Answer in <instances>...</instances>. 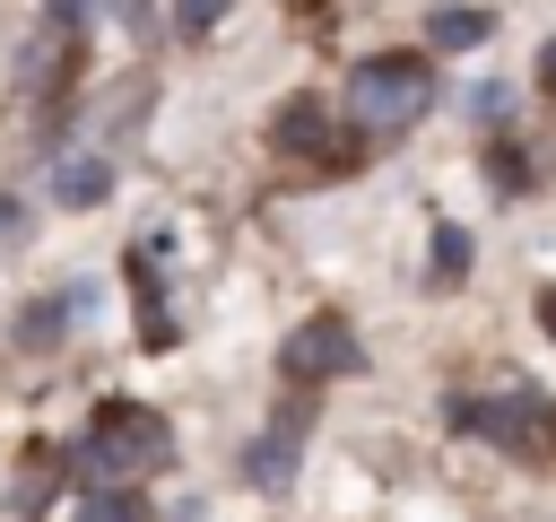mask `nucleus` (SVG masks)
Instances as JSON below:
<instances>
[{
    "mask_svg": "<svg viewBox=\"0 0 556 522\" xmlns=\"http://www.w3.org/2000/svg\"><path fill=\"white\" fill-rule=\"evenodd\" d=\"M165 461H174L165 418L139 409V400H104V409L87 418V435L61 452V478H70V487H139V478L165 470Z\"/></svg>",
    "mask_w": 556,
    "mask_h": 522,
    "instance_id": "obj_1",
    "label": "nucleus"
},
{
    "mask_svg": "<svg viewBox=\"0 0 556 522\" xmlns=\"http://www.w3.org/2000/svg\"><path fill=\"white\" fill-rule=\"evenodd\" d=\"M339 104H348V130L400 139V130H417L434 113V61L426 52H365L348 70V96Z\"/></svg>",
    "mask_w": 556,
    "mask_h": 522,
    "instance_id": "obj_2",
    "label": "nucleus"
},
{
    "mask_svg": "<svg viewBox=\"0 0 556 522\" xmlns=\"http://www.w3.org/2000/svg\"><path fill=\"white\" fill-rule=\"evenodd\" d=\"M452 426H460V435H486L495 452H539L547 400H539L530 383H504V391H486V400H452Z\"/></svg>",
    "mask_w": 556,
    "mask_h": 522,
    "instance_id": "obj_3",
    "label": "nucleus"
},
{
    "mask_svg": "<svg viewBox=\"0 0 556 522\" xmlns=\"http://www.w3.org/2000/svg\"><path fill=\"white\" fill-rule=\"evenodd\" d=\"M269 148L278 157H304V165H365L356 148H365V130H330V104L321 96H287L278 113H269Z\"/></svg>",
    "mask_w": 556,
    "mask_h": 522,
    "instance_id": "obj_4",
    "label": "nucleus"
},
{
    "mask_svg": "<svg viewBox=\"0 0 556 522\" xmlns=\"http://www.w3.org/2000/svg\"><path fill=\"white\" fill-rule=\"evenodd\" d=\"M278 365H287V383H330V374H356V365H365V339H356L339 313H304V322L278 339Z\"/></svg>",
    "mask_w": 556,
    "mask_h": 522,
    "instance_id": "obj_5",
    "label": "nucleus"
},
{
    "mask_svg": "<svg viewBox=\"0 0 556 522\" xmlns=\"http://www.w3.org/2000/svg\"><path fill=\"white\" fill-rule=\"evenodd\" d=\"M304 426H313V400H287V409L261 426V444H252V461H243L261 496H278V487L295 478V461H304Z\"/></svg>",
    "mask_w": 556,
    "mask_h": 522,
    "instance_id": "obj_6",
    "label": "nucleus"
},
{
    "mask_svg": "<svg viewBox=\"0 0 556 522\" xmlns=\"http://www.w3.org/2000/svg\"><path fill=\"white\" fill-rule=\"evenodd\" d=\"M87 322H96V278H70V287H52L43 304L17 313V339H26V348H52V339H70V331H87Z\"/></svg>",
    "mask_w": 556,
    "mask_h": 522,
    "instance_id": "obj_7",
    "label": "nucleus"
},
{
    "mask_svg": "<svg viewBox=\"0 0 556 522\" xmlns=\"http://www.w3.org/2000/svg\"><path fill=\"white\" fill-rule=\"evenodd\" d=\"M486 35H495V9H478V0L426 9V44H434V52H469V44H486Z\"/></svg>",
    "mask_w": 556,
    "mask_h": 522,
    "instance_id": "obj_8",
    "label": "nucleus"
},
{
    "mask_svg": "<svg viewBox=\"0 0 556 522\" xmlns=\"http://www.w3.org/2000/svg\"><path fill=\"white\" fill-rule=\"evenodd\" d=\"M104 191H113V165H104V157H87V148H70V157L52 165V200H61V209H96Z\"/></svg>",
    "mask_w": 556,
    "mask_h": 522,
    "instance_id": "obj_9",
    "label": "nucleus"
},
{
    "mask_svg": "<svg viewBox=\"0 0 556 522\" xmlns=\"http://www.w3.org/2000/svg\"><path fill=\"white\" fill-rule=\"evenodd\" d=\"M148 261H156V252H148ZM148 261L130 252V287H139V339H148V348H165V339H174V313H165V287H156V270H148Z\"/></svg>",
    "mask_w": 556,
    "mask_h": 522,
    "instance_id": "obj_10",
    "label": "nucleus"
},
{
    "mask_svg": "<svg viewBox=\"0 0 556 522\" xmlns=\"http://www.w3.org/2000/svg\"><path fill=\"white\" fill-rule=\"evenodd\" d=\"M70 522H148L139 487H87V505H70Z\"/></svg>",
    "mask_w": 556,
    "mask_h": 522,
    "instance_id": "obj_11",
    "label": "nucleus"
},
{
    "mask_svg": "<svg viewBox=\"0 0 556 522\" xmlns=\"http://www.w3.org/2000/svg\"><path fill=\"white\" fill-rule=\"evenodd\" d=\"M460 113H469L478 130H504V122H513V87H504V78H478V87H460Z\"/></svg>",
    "mask_w": 556,
    "mask_h": 522,
    "instance_id": "obj_12",
    "label": "nucleus"
},
{
    "mask_svg": "<svg viewBox=\"0 0 556 522\" xmlns=\"http://www.w3.org/2000/svg\"><path fill=\"white\" fill-rule=\"evenodd\" d=\"M469 278V226H434V287L452 296Z\"/></svg>",
    "mask_w": 556,
    "mask_h": 522,
    "instance_id": "obj_13",
    "label": "nucleus"
},
{
    "mask_svg": "<svg viewBox=\"0 0 556 522\" xmlns=\"http://www.w3.org/2000/svg\"><path fill=\"white\" fill-rule=\"evenodd\" d=\"M226 9H235V0H174V35H191V44H200V35H217V26H226Z\"/></svg>",
    "mask_w": 556,
    "mask_h": 522,
    "instance_id": "obj_14",
    "label": "nucleus"
},
{
    "mask_svg": "<svg viewBox=\"0 0 556 522\" xmlns=\"http://www.w3.org/2000/svg\"><path fill=\"white\" fill-rule=\"evenodd\" d=\"M486 174H495L504 191H530V165H521V148H513V139H495V148H486Z\"/></svg>",
    "mask_w": 556,
    "mask_h": 522,
    "instance_id": "obj_15",
    "label": "nucleus"
},
{
    "mask_svg": "<svg viewBox=\"0 0 556 522\" xmlns=\"http://www.w3.org/2000/svg\"><path fill=\"white\" fill-rule=\"evenodd\" d=\"M43 26H70V35H78V26H87V0H43Z\"/></svg>",
    "mask_w": 556,
    "mask_h": 522,
    "instance_id": "obj_16",
    "label": "nucleus"
},
{
    "mask_svg": "<svg viewBox=\"0 0 556 522\" xmlns=\"http://www.w3.org/2000/svg\"><path fill=\"white\" fill-rule=\"evenodd\" d=\"M539 96H547V104H556V35H547V44H539Z\"/></svg>",
    "mask_w": 556,
    "mask_h": 522,
    "instance_id": "obj_17",
    "label": "nucleus"
},
{
    "mask_svg": "<svg viewBox=\"0 0 556 522\" xmlns=\"http://www.w3.org/2000/svg\"><path fill=\"white\" fill-rule=\"evenodd\" d=\"M539 331L556 339V287H539Z\"/></svg>",
    "mask_w": 556,
    "mask_h": 522,
    "instance_id": "obj_18",
    "label": "nucleus"
},
{
    "mask_svg": "<svg viewBox=\"0 0 556 522\" xmlns=\"http://www.w3.org/2000/svg\"><path fill=\"white\" fill-rule=\"evenodd\" d=\"M9 226H17V200H0V235H9Z\"/></svg>",
    "mask_w": 556,
    "mask_h": 522,
    "instance_id": "obj_19",
    "label": "nucleus"
},
{
    "mask_svg": "<svg viewBox=\"0 0 556 522\" xmlns=\"http://www.w3.org/2000/svg\"><path fill=\"white\" fill-rule=\"evenodd\" d=\"M547 444H556V409H547Z\"/></svg>",
    "mask_w": 556,
    "mask_h": 522,
    "instance_id": "obj_20",
    "label": "nucleus"
}]
</instances>
